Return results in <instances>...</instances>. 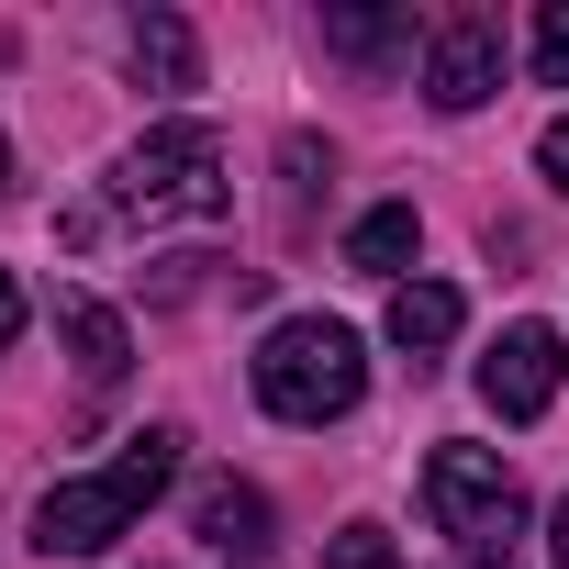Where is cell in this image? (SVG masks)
Wrapping results in <instances>:
<instances>
[{
  "mask_svg": "<svg viewBox=\"0 0 569 569\" xmlns=\"http://www.w3.org/2000/svg\"><path fill=\"white\" fill-rule=\"evenodd\" d=\"M68 347H79V380H90V391H112V380L134 369V358H123V313H112V302H68Z\"/></svg>",
  "mask_w": 569,
  "mask_h": 569,
  "instance_id": "obj_12",
  "label": "cell"
},
{
  "mask_svg": "<svg viewBox=\"0 0 569 569\" xmlns=\"http://www.w3.org/2000/svg\"><path fill=\"white\" fill-rule=\"evenodd\" d=\"M325 569H402V547H391L380 525H347V536L325 547Z\"/></svg>",
  "mask_w": 569,
  "mask_h": 569,
  "instance_id": "obj_14",
  "label": "cell"
},
{
  "mask_svg": "<svg viewBox=\"0 0 569 569\" xmlns=\"http://www.w3.org/2000/svg\"><path fill=\"white\" fill-rule=\"evenodd\" d=\"M123 57H134V79L146 90H201V34L179 23V12H134V34H123Z\"/></svg>",
  "mask_w": 569,
  "mask_h": 569,
  "instance_id": "obj_8",
  "label": "cell"
},
{
  "mask_svg": "<svg viewBox=\"0 0 569 569\" xmlns=\"http://www.w3.org/2000/svg\"><path fill=\"white\" fill-rule=\"evenodd\" d=\"M358 391H369L358 325H336V313L268 325V347H257V402H268L279 425H336V413H358Z\"/></svg>",
  "mask_w": 569,
  "mask_h": 569,
  "instance_id": "obj_3",
  "label": "cell"
},
{
  "mask_svg": "<svg viewBox=\"0 0 569 569\" xmlns=\"http://www.w3.org/2000/svg\"><path fill=\"white\" fill-rule=\"evenodd\" d=\"M234 201V179H223V146L201 134V123H157L134 157H123V179L101 190V201H79L57 234L68 246H101L112 223H212Z\"/></svg>",
  "mask_w": 569,
  "mask_h": 569,
  "instance_id": "obj_1",
  "label": "cell"
},
{
  "mask_svg": "<svg viewBox=\"0 0 569 569\" xmlns=\"http://www.w3.org/2000/svg\"><path fill=\"white\" fill-rule=\"evenodd\" d=\"M179 480V425H146L112 469H90V480H57L46 502H34V547L46 558H101L112 536H134L146 525V502Z\"/></svg>",
  "mask_w": 569,
  "mask_h": 569,
  "instance_id": "obj_2",
  "label": "cell"
},
{
  "mask_svg": "<svg viewBox=\"0 0 569 569\" xmlns=\"http://www.w3.org/2000/svg\"><path fill=\"white\" fill-rule=\"evenodd\" d=\"M558 369H569V358H558L547 325H502L491 358H480V402H491L502 425H536V413L558 402Z\"/></svg>",
  "mask_w": 569,
  "mask_h": 569,
  "instance_id": "obj_6",
  "label": "cell"
},
{
  "mask_svg": "<svg viewBox=\"0 0 569 569\" xmlns=\"http://www.w3.org/2000/svg\"><path fill=\"white\" fill-rule=\"evenodd\" d=\"M536 168H547V179H558V190H569V112H558V123H547V134H536Z\"/></svg>",
  "mask_w": 569,
  "mask_h": 569,
  "instance_id": "obj_15",
  "label": "cell"
},
{
  "mask_svg": "<svg viewBox=\"0 0 569 569\" xmlns=\"http://www.w3.org/2000/svg\"><path fill=\"white\" fill-rule=\"evenodd\" d=\"M391 347L402 358L458 347V291H447V279H402V291H391Z\"/></svg>",
  "mask_w": 569,
  "mask_h": 569,
  "instance_id": "obj_9",
  "label": "cell"
},
{
  "mask_svg": "<svg viewBox=\"0 0 569 569\" xmlns=\"http://www.w3.org/2000/svg\"><path fill=\"white\" fill-rule=\"evenodd\" d=\"M536 79L569 90V0H547V12H536Z\"/></svg>",
  "mask_w": 569,
  "mask_h": 569,
  "instance_id": "obj_13",
  "label": "cell"
},
{
  "mask_svg": "<svg viewBox=\"0 0 569 569\" xmlns=\"http://www.w3.org/2000/svg\"><path fill=\"white\" fill-rule=\"evenodd\" d=\"M190 525H201V547H212V558H234V569H257V558H268V491H257V480H201Z\"/></svg>",
  "mask_w": 569,
  "mask_h": 569,
  "instance_id": "obj_7",
  "label": "cell"
},
{
  "mask_svg": "<svg viewBox=\"0 0 569 569\" xmlns=\"http://www.w3.org/2000/svg\"><path fill=\"white\" fill-rule=\"evenodd\" d=\"M491 90H502V23L491 12H447L425 34V101L436 112H480Z\"/></svg>",
  "mask_w": 569,
  "mask_h": 569,
  "instance_id": "obj_5",
  "label": "cell"
},
{
  "mask_svg": "<svg viewBox=\"0 0 569 569\" xmlns=\"http://www.w3.org/2000/svg\"><path fill=\"white\" fill-rule=\"evenodd\" d=\"M425 502H436V536L469 558V569H513L525 558V491L491 447H436L425 458Z\"/></svg>",
  "mask_w": 569,
  "mask_h": 569,
  "instance_id": "obj_4",
  "label": "cell"
},
{
  "mask_svg": "<svg viewBox=\"0 0 569 569\" xmlns=\"http://www.w3.org/2000/svg\"><path fill=\"white\" fill-rule=\"evenodd\" d=\"M12 336H23V291H12V268H0V358H12Z\"/></svg>",
  "mask_w": 569,
  "mask_h": 569,
  "instance_id": "obj_16",
  "label": "cell"
},
{
  "mask_svg": "<svg viewBox=\"0 0 569 569\" xmlns=\"http://www.w3.org/2000/svg\"><path fill=\"white\" fill-rule=\"evenodd\" d=\"M325 46L358 68H391V57H413V12H325Z\"/></svg>",
  "mask_w": 569,
  "mask_h": 569,
  "instance_id": "obj_11",
  "label": "cell"
},
{
  "mask_svg": "<svg viewBox=\"0 0 569 569\" xmlns=\"http://www.w3.org/2000/svg\"><path fill=\"white\" fill-rule=\"evenodd\" d=\"M547 569H569V502H558V536H547Z\"/></svg>",
  "mask_w": 569,
  "mask_h": 569,
  "instance_id": "obj_17",
  "label": "cell"
},
{
  "mask_svg": "<svg viewBox=\"0 0 569 569\" xmlns=\"http://www.w3.org/2000/svg\"><path fill=\"white\" fill-rule=\"evenodd\" d=\"M413 246H425L413 201H380V212H358V223H347V268H369V279H402V268H413Z\"/></svg>",
  "mask_w": 569,
  "mask_h": 569,
  "instance_id": "obj_10",
  "label": "cell"
},
{
  "mask_svg": "<svg viewBox=\"0 0 569 569\" xmlns=\"http://www.w3.org/2000/svg\"><path fill=\"white\" fill-rule=\"evenodd\" d=\"M0 201H12V146H0Z\"/></svg>",
  "mask_w": 569,
  "mask_h": 569,
  "instance_id": "obj_18",
  "label": "cell"
}]
</instances>
